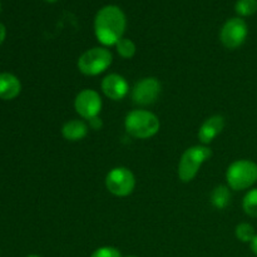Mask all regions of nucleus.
<instances>
[{
	"instance_id": "1a4fd4ad",
	"label": "nucleus",
	"mask_w": 257,
	"mask_h": 257,
	"mask_svg": "<svg viewBox=\"0 0 257 257\" xmlns=\"http://www.w3.org/2000/svg\"><path fill=\"white\" fill-rule=\"evenodd\" d=\"M162 85L155 77H146L138 80L132 89V99L138 105H150L160 97Z\"/></svg>"
},
{
	"instance_id": "5701e85b",
	"label": "nucleus",
	"mask_w": 257,
	"mask_h": 257,
	"mask_svg": "<svg viewBox=\"0 0 257 257\" xmlns=\"http://www.w3.org/2000/svg\"><path fill=\"white\" fill-rule=\"evenodd\" d=\"M45 2H47V3H55V2H58V0H45Z\"/></svg>"
},
{
	"instance_id": "aec40b11",
	"label": "nucleus",
	"mask_w": 257,
	"mask_h": 257,
	"mask_svg": "<svg viewBox=\"0 0 257 257\" xmlns=\"http://www.w3.org/2000/svg\"><path fill=\"white\" fill-rule=\"evenodd\" d=\"M88 125H89V128H92V130L99 131V130H102L103 122H102V119L99 118V115H98V117L90 118V119L88 120Z\"/></svg>"
},
{
	"instance_id": "f3484780",
	"label": "nucleus",
	"mask_w": 257,
	"mask_h": 257,
	"mask_svg": "<svg viewBox=\"0 0 257 257\" xmlns=\"http://www.w3.org/2000/svg\"><path fill=\"white\" fill-rule=\"evenodd\" d=\"M115 49H117V53L123 59H131V58L135 57L137 48H136L135 42L131 40L130 38H122L115 44Z\"/></svg>"
},
{
	"instance_id": "a878e982",
	"label": "nucleus",
	"mask_w": 257,
	"mask_h": 257,
	"mask_svg": "<svg viewBox=\"0 0 257 257\" xmlns=\"http://www.w3.org/2000/svg\"><path fill=\"white\" fill-rule=\"evenodd\" d=\"M0 10H2V4H0Z\"/></svg>"
},
{
	"instance_id": "20e7f679",
	"label": "nucleus",
	"mask_w": 257,
	"mask_h": 257,
	"mask_svg": "<svg viewBox=\"0 0 257 257\" xmlns=\"http://www.w3.org/2000/svg\"><path fill=\"white\" fill-rule=\"evenodd\" d=\"M212 157V151L206 146H192L181 156L178 162V177L182 182H191L197 176L203 163Z\"/></svg>"
},
{
	"instance_id": "a211bd4d",
	"label": "nucleus",
	"mask_w": 257,
	"mask_h": 257,
	"mask_svg": "<svg viewBox=\"0 0 257 257\" xmlns=\"http://www.w3.org/2000/svg\"><path fill=\"white\" fill-rule=\"evenodd\" d=\"M235 10L238 17H251L257 12V0H237Z\"/></svg>"
},
{
	"instance_id": "4be33fe9",
	"label": "nucleus",
	"mask_w": 257,
	"mask_h": 257,
	"mask_svg": "<svg viewBox=\"0 0 257 257\" xmlns=\"http://www.w3.org/2000/svg\"><path fill=\"white\" fill-rule=\"evenodd\" d=\"M250 246H251V251H252V252L257 256V233H256L255 237H253V240L251 241Z\"/></svg>"
},
{
	"instance_id": "f8f14e48",
	"label": "nucleus",
	"mask_w": 257,
	"mask_h": 257,
	"mask_svg": "<svg viewBox=\"0 0 257 257\" xmlns=\"http://www.w3.org/2000/svg\"><path fill=\"white\" fill-rule=\"evenodd\" d=\"M22 83L12 73H0V99L12 100L20 94Z\"/></svg>"
},
{
	"instance_id": "0eeeda50",
	"label": "nucleus",
	"mask_w": 257,
	"mask_h": 257,
	"mask_svg": "<svg viewBox=\"0 0 257 257\" xmlns=\"http://www.w3.org/2000/svg\"><path fill=\"white\" fill-rule=\"evenodd\" d=\"M248 34V28L245 20L240 17L231 18L222 25L220 32V40L227 49H237L245 43Z\"/></svg>"
},
{
	"instance_id": "2eb2a0df",
	"label": "nucleus",
	"mask_w": 257,
	"mask_h": 257,
	"mask_svg": "<svg viewBox=\"0 0 257 257\" xmlns=\"http://www.w3.org/2000/svg\"><path fill=\"white\" fill-rule=\"evenodd\" d=\"M242 208L246 215L257 218V188H252L246 193L242 200Z\"/></svg>"
},
{
	"instance_id": "b1692460",
	"label": "nucleus",
	"mask_w": 257,
	"mask_h": 257,
	"mask_svg": "<svg viewBox=\"0 0 257 257\" xmlns=\"http://www.w3.org/2000/svg\"><path fill=\"white\" fill-rule=\"evenodd\" d=\"M27 257H40V256H38V255H29V256H27Z\"/></svg>"
},
{
	"instance_id": "412c9836",
	"label": "nucleus",
	"mask_w": 257,
	"mask_h": 257,
	"mask_svg": "<svg viewBox=\"0 0 257 257\" xmlns=\"http://www.w3.org/2000/svg\"><path fill=\"white\" fill-rule=\"evenodd\" d=\"M5 37H7V29H5L4 24H2V23H0V44L4 42Z\"/></svg>"
},
{
	"instance_id": "9b49d317",
	"label": "nucleus",
	"mask_w": 257,
	"mask_h": 257,
	"mask_svg": "<svg viewBox=\"0 0 257 257\" xmlns=\"http://www.w3.org/2000/svg\"><path fill=\"white\" fill-rule=\"evenodd\" d=\"M225 128V118L220 114L211 115L198 130V140L203 146L210 145Z\"/></svg>"
},
{
	"instance_id": "ddd939ff",
	"label": "nucleus",
	"mask_w": 257,
	"mask_h": 257,
	"mask_svg": "<svg viewBox=\"0 0 257 257\" xmlns=\"http://www.w3.org/2000/svg\"><path fill=\"white\" fill-rule=\"evenodd\" d=\"M89 125L80 119L68 120L62 127V136L69 142H78L87 137Z\"/></svg>"
},
{
	"instance_id": "dca6fc26",
	"label": "nucleus",
	"mask_w": 257,
	"mask_h": 257,
	"mask_svg": "<svg viewBox=\"0 0 257 257\" xmlns=\"http://www.w3.org/2000/svg\"><path fill=\"white\" fill-rule=\"evenodd\" d=\"M235 235L236 238H237L238 241H241V242L251 243V241H252L253 237L256 236V231L255 227H253L251 223L241 222L236 226Z\"/></svg>"
},
{
	"instance_id": "393cba45",
	"label": "nucleus",
	"mask_w": 257,
	"mask_h": 257,
	"mask_svg": "<svg viewBox=\"0 0 257 257\" xmlns=\"http://www.w3.org/2000/svg\"><path fill=\"white\" fill-rule=\"evenodd\" d=\"M125 257H137V256H125Z\"/></svg>"
},
{
	"instance_id": "6ab92c4d",
	"label": "nucleus",
	"mask_w": 257,
	"mask_h": 257,
	"mask_svg": "<svg viewBox=\"0 0 257 257\" xmlns=\"http://www.w3.org/2000/svg\"><path fill=\"white\" fill-rule=\"evenodd\" d=\"M90 257H123L119 250L112 246H103V247L97 248Z\"/></svg>"
},
{
	"instance_id": "4468645a",
	"label": "nucleus",
	"mask_w": 257,
	"mask_h": 257,
	"mask_svg": "<svg viewBox=\"0 0 257 257\" xmlns=\"http://www.w3.org/2000/svg\"><path fill=\"white\" fill-rule=\"evenodd\" d=\"M210 200L213 207L217 208V210H223V208H226L231 201L230 187L225 185L216 186L212 190V192H211Z\"/></svg>"
},
{
	"instance_id": "f03ea898",
	"label": "nucleus",
	"mask_w": 257,
	"mask_h": 257,
	"mask_svg": "<svg viewBox=\"0 0 257 257\" xmlns=\"http://www.w3.org/2000/svg\"><path fill=\"white\" fill-rule=\"evenodd\" d=\"M124 127L132 137L147 140L160 132L161 122L157 115L150 110L135 109L125 115Z\"/></svg>"
},
{
	"instance_id": "6e6552de",
	"label": "nucleus",
	"mask_w": 257,
	"mask_h": 257,
	"mask_svg": "<svg viewBox=\"0 0 257 257\" xmlns=\"http://www.w3.org/2000/svg\"><path fill=\"white\" fill-rule=\"evenodd\" d=\"M102 98L94 89H83L74 99V109L83 119L98 117L102 110Z\"/></svg>"
},
{
	"instance_id": "7ed1b4c3",
	"label": "nucleus",
	"mask_w": 257,
	"mask_h": 257,
	"mask_svg": "<svg viewBox=\"0 0 257 257\" xmlns=\"http://www.w3.org/2000/svg\"><path fill=\"white\" fill-rule=\"evenodd\" d=\"M226 181L231 190L243 191L257 182V163L251 160H237L228 166Z\"/></svg>"
},
{
	"instance_id": "39448f33",
	"label": "nucleus",
	"mask_w": 257,
	"mask_h": 257,
	"mask_svg": "<svg viewBox=\"0 0 257 257\" xmlns=\"http://www.w3.org/2000/svg\"><path fill=\"white\" fill-rule=\"evenodd\" d=\"M113 62V55L104 47H94L83 53L78 59V69L82 74L94 77L104 73Z\"/></svg>"
},
{
	"instance_id": "f257e3e1",
	"label": "nucleus",
	"mask_w": 257,
	"mask_h": 257,
	"mask_svg": "<svg viewBox=\"0 0 257 257\" xmlns=\"http://www.w3.org/2000/svg\"><path fill=\"white\" fill-rule=\"evenodd\" d=\"M125 27V14L117 5H105L98 10L94 18L95 38L104 47L117 44L123 38Z\"/></svg>"
},
{
	"instance_id": "423d86ee",
	"label": "nucleus",
	"mask_w": 257,
	"mask_h": 257,
	"mask_svg": "<svg viewBox=\"0 0 257 257\" xmlns=\"http://www.w3.org/2000/svg\"><path fill=\"white\" fill-rule=\"evenodd\" d=\"M105 187L117 197H127L136 187V177L127 167H115L105 177Z\"/></svg>"
},
{
	"instance_id": "9d476101",
	"label": "nucleus",
	"mask_w": 257,
	"mask_h": 257,
	"mask_svg": "<svg viewBox=\"0 0 257 257\" xmlns=\"http://www.w3.org/2000/svg\"><path fill=\"white\" fill-rule=\"evenodd\" d=\"M102 92L107 98L112 100H122L130 92V85L123 75L112 73L103 78L102 80Z\"/></svg>"
}]
</instances>
